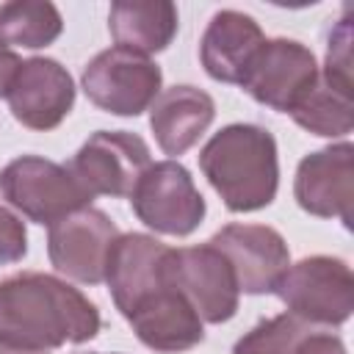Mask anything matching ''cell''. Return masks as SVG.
<instances>
[{"label": "cell", "instance_id": "cell-1", "mask_svg": "<svg viewBox=\"0 0 354 354\" xmlns=\"http://www.w3.org/2000/svg\"><path fill=\"white\" fill-rule=\"evenodd\" d=\"M102 321L88 301L66 279L22 271L0 279V340L28 348H58L64 343H86L97 337Z\"/></svg>", "mask_w": 354, "mask_h": 354}, {"label": "cell", "instance_id": "cell-2", "mask_svg": "<svg viewBox=\"0 0 354 354\" xmlns=\"http://www.w3.org/2000/svg\"><path fill=\"white\" fill-rule=\"evenodd\" d=\"M199 169L232 213L268 207L279 188L277 141L266 127L249 122L221 127L202 147Z\"/></svg>", "mask_w": 354, "mask_h": 354}, {"label": "cell", "instance_id": "cell-3", "mask_svg": "<svg viewBox=\"0 0 354 354\" xmlns=\"http://www.w3.org/2000/svg\"><path fill=\"white\" fill-rule=\"evenodd\" d=\"M274 293L282 299L288 313L307 324L340 326L354 310V274L346 260L329 254H313L285 268Z\"/></svg>", "mask_w": 354, "mask_h": 354}, {"label": "cell", "instance_id": "cell-4", "mask_svg": "<svg viewBox=\"0 0 354 354\" xmlns=\"http://www.w3.org/2000/svg\"><path fill=\"white\" fill-rule=\"evenodd\" d=\"M0 196L25 218L47 227L91 205V196L66 166L39 155H22L3 166Z\"/></svg>", "mask_w": 354, "mask_h": 354}, {"label": "cell", "instance_id": "cell-5", "mask_svg": "<svg viewBox=\"0 0 354 354\" xmlns=\"http://www.w3.org/2000/svg\"><path fill=\"white\" fill-rule=\"evenodd\" d=\"M80 83L97 108L113 116H138L160 94L163 72L147 55L113 44L86 64Z\"/></svg>", "mask_w": 354, "mask_h": 354}, {"label": "cell", "instance_id": "cell-6", "mask_svg": "<svg viewBox=\"0 0 354 354\" xmlns=\"http://www.w3.org/2000/svg\"><path fill=\"white\" fill-rule=\"evenodd\" d=\"M133 213L160 235H191L205 218V199L191 171L177 160H158L141 174L130 194Z\"/></svg>", "mask_w": 354, "mask_h": 354}, {"label": "cell", "instance_id": "cell-7", "mask_svg": "<svg viewBox=\"0 0 354 354\" xmlns=\"http://www.w3.org/2000/svg\"><path fill=\"white\" fill-rule=\"evenodd\" d=\"M149 163V147L141 136L127 130H97L83 141L66 169L94 199L130 196Z\"/></svg>", "mask_w": 354, "mask_h": 354}, {"label": "cell", "instance_id": "cell-8", "mask_svg": "<svg viewBox=\"0 0 354 354\" xmlns=\"http://www.w3.org/2000/svg\"><path fill=\"white\" fill-rule=\"evenodd\" d=\"M318 75L321 69L310 47L296 39H266L241 86L254 102L290 113L318 83Z\"/></svg>", "mask_w": 354, "mask_h": 354}, {"label": "cell", "instance_id": "cell-9", "mask_svg": "<svg viewBox=\"0 0 354 354\" xmlns=\"http://www.w3.org/2000/svg\"><path fill=\"white\" fill-rule=\"evenodd\" d=\"M119 235L122 232L108 213L83 207L50 224L47 254L58 274H66L83 285H100L105 282L108 254Z\"/></svg>", "mask_w": 354, "mask_h": 354}, {"label": "cell", "instance_id": "cell-10", "mask_svg": "<svg viewBox=\"0 0 354 354\" xmlns=\"http://www.w3.org/2000/svg\"><path fill=\"white\" fill-rule=\"evenodd\" d=\"M169 282L207 324H224L238 313V279L227 257L205 246H183L169 254Z\"/></svg>", "mask_w": 354, "mask_h": 354}, {"label": "cell", "instance_id": "cell-11", "mask_svg": "<svg viewBox=\"0 0 354 354\" xmlns=\"http://www.w3.org/2000/svg\"><path fill=\"white\" fill-rule=\"evenodd\" d=\"M293 196L304 213L318 218H340L343 227H351L354 147L340 141L304 155L296 169Z\"/></svg>", "mask_w": 354, "mask_h": 354}, {"label": "cell", "instance_id": "cell-12", "mask_svg": "<svg viewBox=\"0 0 354 354\" xmlns=\"http://www.w3.org/2000/svg\"><path fill=\"white\" fill-rule=\"evenodd\" d=\"M235 271L238 290L249 296L274 293L279 277L290 266L285 238L266 224H227L210 241Z\"/></svg>", "mask_w": 354, "mask_h": 354}, {"label": "cell", "instance_id": "cell-13", "mask_svg": "<svg viewBox=\"0 0 354 354\" xmlns=\"http://www.w3.org/2000/svg\"><path fill=\"white\" fill-rule=\"evenodd\" d=\"M8 108L22 127L53 130L75 105V80L55 58H28L8 86Z\"/></svg>", "mask_w": 354, "mask_h": 354}, {"label": "cell", "instance_id": "cell-14", "mask_svg": "<svg viewBox=\"0 0 354 354\" xmlns=\"http://www.w3.org/2000/svg\"><path fill=\"white\" fill-rule=\"evenodd\" d=\"M169 254H171V246H166L158 238L144 235V232H124L116 238V243L108 254L105 282H108L113 304L122 315L147 293H152L163 285H171L169 282Z\"/></svg>", "mask_w": 354, "mask_h": 354}, {"label": "cell", "instance_id": "cell-15", "mask_svg": "<svg viewBox=\"0 0 354 354\" xmlns=\"http://www.w3.org/2000/svg\"><path fill=\"white\" fill-rule=\"evenodd\" d=\"M124 318L133 326L136 337L147 348L160 354L188 351L205 337L202 318L188 304V299L171 285H163L147 293L144 299H138L124 313Z\"/></svg>", "mask_w": 354, "mask_h": 354}, {"label": "cell", "instance_id": "cell-16", "mask_svg": "<svg viewBox=\"0 0 354 354\" xmlns=\"http://www.w3.org/2000/svg\"><path fill=\"white\" fill-rule=\"evenodd\" d=\"M263 41L266 36L249 14L235 8H221L210 17L202 33L199 61L213 80L241 86Z\"/></svg>", "mask_w": 354, "mask_h": 354}, {"label": "cell", "instance_id": "cell-17", "mask_svg": "<svg viewBox=\"0 0 354 354\" xmlns=\"http://www.w3.org/2000/svg\"><path fill=\"white\" fill-rule=\"evenodd\" d=\"M213 116V97L196 86H171L160 91L149 105V127L155 133V141L171 158L188 152L210 127Z\"/></svg>", "mask_w": 354, "mask_h": 354}, {"label": "cell", "instance_id": "cell-18", "mask_svg": "<svg viewBox=\"0 0 354 354\" xmlns=\"http://www.w3.org/2000/svg\"><path fill=\"white\" fill-rule=\"evenodd\" d=\"M108 30L116 47L152 55L177 33V6L169 0H116L108 11Z\"/></svg>", "mask_w": 354, "mask_h": 354}, {"label": "cell", "instance_id": "cell-19", "mask_svg": "<svg viewBox=\"0 0 354 354\" xmlns=\"http://www.w3.org/2000/svg\"><path fill=\"white\" fill-rule=\"evenodd\" d=\"M64 30L61 11L50 0H11L0 6V41L39 50L53 44Z\"/></svg>", "mask_w": 354, "mask_h": 354}, {"label": "cell", "instance_id": "cell-20", "mask_svg": "<svg viewBox=\"0 0 354 354\" xmlns=\"http://www.w3.org/2000/svg\"><path fill=\"white\" fill-rule=\"evenodd\" d=\"M293 122L304 127L307 133L324 136V138H340L348 136L354 127V105L351 94H343L332 86H326L318 75V83L310 88V94L290 111Z\"/></svg>", "mask_w": 354, "mask_h": 354}, {"label": "cell", "instance_id": "cell-21", "mask_svg": "<svg viewBox=\"0 0 354 354\" xmlns=\"http://www.w3.org/2000/svg\"><path fill=\"white\" fill-rule=\"evenodd\" d=\"M318 326L307 324L304 318L293 315V313H279L274 318L260 321L257 326H252L235 346L232 354H293L299 348V343L313 335Z\"/></svg>", "mask_w": 354, "mask_h": 354}, {"label": "cell", "instance_id": "cell-22", "mask_svg": "<svg viewBox=\"0 0 354 354\" xmlns=\"http://www.w3.org/2000/svg\"><path fill=\"white\" fill-rule=\"evenodd\" d=\"M321 80L343 94H351V17H348V8L343 14V19L329 30Z\"/></svg>", "mask_w": 354, "mask_h": 354}, {"label": "cell", "instance_id": "cell-23", "mask_svg": "<svg viewBox=\"0 0 354 354\" xmlns=\"http://www.w3.org/2000/svg\"><path fill=\"white\" fill-rule=\"evenodd\" d=\"M28 254V232L25 224L0 205V266L19 263Z\"/></svg>", "mask_w": 354, "mask_h": 354}, {"label": "cell", "instance_id": "cell-24", "mask_svg": "<svg viewBox=\"0 0 354 354\" xmlns=\"http://www.w3.org/2000/svg\"><path fill=\"white\" fill-rule=\"evenodd\" d=\"M293 354H348V351H346V346H343V340L337 335L315 329L313 335H307L299 343V348Z\"/></svg>", "mask_w": 354, "mask_h": 354}, {"label": "cell", "instance_id": "cell-25", "mask_svg": "<svg viewBox=\"0 0 354 354\" xmlns=\"http://www.w3.org/2000/svg\"><path fill=\"white\" fill-rule=\"evenodd\" d=\"M19 66H22L19 55L0 41V97L8 94V86H11V80H14V75H17Z\"/></svg>", "mask_w": 354, "mask_h": 354}, {"label": "cell", "instance_id": "cell-26", "mask_svg": "<svg viewBox=\"0 0 354 354\" xmlns=\"http://www.w3.org/2000/svg\"><path fill=\"white\" fill-rule=\"evenodd\" d=\"M0 354H50L47 348H28V346H14L0 340Z\"/></svg>", "mask_w": 354, "mask_h": 354}]
</instances>
